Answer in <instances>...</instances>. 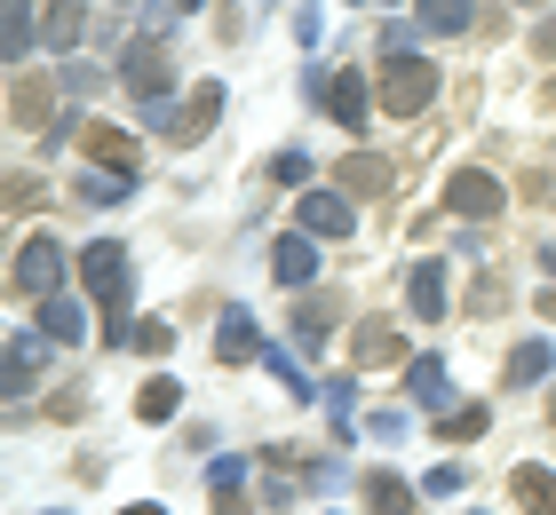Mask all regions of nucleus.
Masks as SVG:
<instances>
[{
    "label": "nucleus",
    "instance_id": "nucleus-23",
    "mask_svg": "<svg viewBox=\"0 0 556 515\" xmlns=\"http://www.w3.org/2000/svg\"><path fill=\"white\" fill-rule=\"evenodd\" d=\"M548 365H556V349H548V342H517V357H509V389H533Z\"/></svg>",
    "mask_w": 556,
    "mask_h": 515
},
{
    "label": "nucleus",
    "instance_id": "nucleus-5",
    "mask_svg": "<svg viewBox=\"0 0 556 515\" xmlns=\"http://www.w3.org/2000/svg\"><path fill=\"white\" fill-rule=\"evenodd\" d=\"M311 95H318L326 112H334V119L350 127V136H366V112H374V95H366V72H326V80H318Z\"/></svg>",
    "mask_w": 556,
    "mask_h": 515
},
{
    "label": "nucleus",
    "instance_id": "nucleus-33",
    "mask_svg": "<svg viewBox=\"0 0 556 515\" xmlns=\"http://www.w3.org/2000/svg\"><path fill=\"white\" fill-rule=\"evenodd\" d=\"M366 436H382V445H397V436H406V421H397V412H374V421H366Z\"/></svg>",
    "mask_w": 556,
    "mask_h": 515
},
{
    "label": "nucleus",
    "instance_id": "nucleus-2",
    "mask_svg": "<svg viewBox=\"0 0 556 515\" xmlns=\"http://www.w3.org/2000/svg\"><path fill=\"white\" fill-rule=\"evenodd\" d=\"M374 103H382L390 119L429 112V103H438V64H429V56H390L382 80H374Z\"/></svg>",
    "mask_w": 556,
    "mask_h": 515
},
{
    "label": "nucleus",
    "instance_id": "nucleus-26",
    "mask_svg": "<svg viewBox=\"0 0 556 515\" xmlns=\"http://www.w3.org/2000/svg\"><path fill=\"white\" fill-rule=\"evenodd\" d=\"M397 357H406V342H397L390 325H366L358 333V365H397Z\"/></svg>",
    "mask_w": 556,
    "mask_h": 515
},
{
    "label": "nucleus",
    "instance_id": "nucleus-37",
    "mask_svg": "<svg viewBox=\"0 0 556 515\" xmlns=\"http://www.w3.org/2000/svg\"><path fill=\"white\" fill-rule=\"evenodd\" d=\"M517 9H541V0H517Z\"/></svg>",
    "mask_w": 556,
    "mask_h": 515
},
{
    "label": "nucleus",
    "instance_id": "nucleus-4",
    "mask_svg": "<svg viewBox=\"0 0 556 515\" xmlns=\"http://www.w3.org/2000/svg\"><path fill=\"white\" fill-rule=\"evenodd\" d=\"M9 286H16V294H40V301H48V294L64 286V246H56V239H24L16 270H9Z\"/></svg>",
    "mask_w": 556,
    "mask_h": 515
},
{
    "label": "nucleus",
    "instance_id": "nucleus-34",
    "mask_svg": "<svg viewBox=\"0 0 556 515\" xmlns=\"http://www.w3.org/2000/svg\"><path fill=\"white\" fill-rule=\"evenodd\" d=\"M128 515H167V507H160V500H136V507H128Z\"/></svg>",
    "mask_w": 556,
    "mask_h": 515
},
{
    "label": "nucleus",
    "instance_id": "nucleus-19",
    "mask_svg": "<svg viewBox=\"0 0 556 515\" xmlns=\"http://www.w3.org/2000/svg\"><path fill=\"white\" fill-rule=\"evenodd\" d=\"M175 404H184V389H175L167 373H151L143 389H136V421H151V428H160V421H175Z\"/></svg>",
    "mask_w": 556,
    "mask_h": 515
},
{
    "label": "nucleus",
    "instance_id": "nucleus-18",
    "mask_svg": "<svg viewBox=\"0 0 556 515\" xmlns=\"http://www.w3.org/2000/svg\"><path fill=\"white\" fill-rule=\"evenodd\" d=\"M366 507H374V515H414V484L390 476V468H374V476H366Z\"/></svg>",
    "mask_w": 556,
    "mask_h": 515
},
{
    "label": "nucleus",
    "instance_id": "nucleus-38",
    "mask_svg": "<svg viewBox=\"0 0 556 515\" xmlns=\"http://www.w3.org/2000/svg\"><path fill=\"white\" fill-rule=\"evenodd\" d=\"M56 515H64V507H56Z\"/></svg>",
    "mask_w": 556,
    "mask_h": 515
},
{
    "label": "nucleus",
    "instance_id": "nucleus-1",
    "mask_svg": "<svg viewBox=\"0 0 556 515\" xmlns=\"http://www.w3.org/2000/svg\"><path fill=\"white\" fill-rule=\"evenodd\" d=\"M80 278H88V294L104 301V342L112 349H128V301H136V262H128V246L119 239H96L88 254H80Z\"/></svg>",
    "mask_w": 556,
    "mask_h": 515
},
{
    "label": "nucleus",
    "instance_id": "nucleus-6",
    "mask_svg": "<svg viewBox=\"0 0 556 515\" xmlns=\"http://www.w3.org/2000/svg\"><path fill=\"white\" fill-rule=\"evenodd\" d=\"M294 230H311V239H350V230H358V206L334 198V191H311V198H294Z\"/></svg>",
    "mask_w": 556,
    "mask_h": 515
},
{
    "label": "nucleus",
    "instance_id": "nucleus-28",
    "mask_svg": "<svg viewBox=\"0 0 556 515\" xmlns=\"http://www.w3.org/2000/svg\"><path fill=\"white\" fill-rule=\"evenodd\" d=\"M342 191H390V167L358 151V159H342Z\"/></svg>",
    "mask_w": 556,
    "mask_h": 515
},
{
    "label": "nucleus",
    "instance_id": "nucleus-15",
    "mask_svg": "<svg viewBox=\"0 0 556 515\" xmlns=\"http://www.w3.org/2000/svg\"><path fill=\"white\" fill-rule=\"evenodd\" d=\"M406 301H414V318H421V325H438V318H445V270H438V262H414Z\"/></svg>",
    "mask_w": 556,
    "mask_h": 515
},
{
    "label": "nucleus",
    "instance_id": "nucleus-3",
    "mask_svg": "<svg viewBox=\"0 0 556 515\" xmlns=\"http://www.w3.org/2000/svg\"><path fill=\"white\" fill-rule=\"evenodd\" d=\"M119 80H128L143 103H167V48H160V33H143V40L119 48Z\"/></svg>",
    "mask_w": 556,
    "mask_h": 515
},
{
    "label": "nucleus",
    "instance_id": "nucleus-20",
    "mask_svg": "<svg viewBox=\"0 0 556 515\" xmlns=\"http://www.w3.org/2000/svg\"><path fill=\"white\" fill-rule=\"evenodd\" d=\"M485 421H493L485 404H453V412H438V436H445V445H477V436H485Z\"/></svg>",
    "mask_w": 556,
    "mask_h": 515
},
{
    "label": "nucleus",
    "instance_id": "nucleus-32",
    "mask_svg": "<svg viewBox=\"0 0 556 515\" xmlns=\"http://www.w3.org/2000/svg\"><path fill=\"white\" fill-rule=\"evenodd\" d=\"M421 492H429V500H453V492H462V468H429Z\"/></svg>",
    "mask_w": 556,
    "mask_h": 515
},
{
    "label": "nucleus",
    "instance_id": "nucleus-30",
    "mask_svg": "<svg viewBox=\"0 0 556 515\" xmlns=\"http://www.w3.org/2000/svg\"><path fill=\"white\" fill-rule=\"evenodd\" d=\"M104 88V64H64V95H96Z\"/></svg>",
    "mask_w": 556,
    "mask_h": 515
},
{
    "label": "nucleus",
    "instance_id": "nucleus-12",
    "mask_svg": "<svg viewBox=\"0 0 556 515\" xmlns=\"http://www.w3.org/2000/svg\"><path fill=\"white\" fill-rule=\"evenodd\" d=\"M80 136H88V159H96V167L136 175V136H128V127H80Z\"/></svg>",
    "mask_w": 556,
    "mask_h": 515
},
{
    "label": "nucleus",
    "instance_id": "nucleus-31",
    "mask_svg": "<svg viewBox=\"0 0 556 515\" xmlns=\"http://www.w3.org/2000/svg\"><path fill=\"white\" fill-rule=\"evenodd\" d=\"M270 175H278V183H311V159H302V151H278Z\"/></svg>",
    "mask_w": 556,
    "mask_h": 515
},
{
    "label": "nucleus",
    "instance_id": "nucleus-25",
    "mask_svg": "<svg viewBox=\"0 0 556 515\" xmlns=\"http://www.w3.org/2000/svg\"><path fill=\"white\" fill-rule=\"evenodd\" d=\"M128 349H136V357H167V349H175V325H167V318H136V325H128Z\"/></svg>",
    "mask_w": 556,
    "mask_h": 515
},
{
    "label": "nucleus",
    "instance_id": "nucleus-27",
    "mask_svg": "<svg viewBox=\"0 0 556 515\" xmlns=\"http://www.w3.org/2000/svg\"><path fill=\"white\" fill-rule=\"evenodd\" d=\"M0 48H9V64L33 56V0H9V40H0Z\"/></svg>",
    "mask_w": 556,
    "mask_h": 515
},
{
    "label": "nucleus",
    "instance_id": "nucleus-14",
    "mask_svg": "<svg viewBox=\"0 0 556 515\" xmlns=\"http://www.w3.org/2000/svg\"><path fill=\"white\" fill-rule=\"evenodd\" d=\"M40 349H56L48 333H9V397H24L40 381Z\"/></svg>",
    "mask_w": 556,
    "mask_h": 515
},
{
    "label": "nucleus",
    "instance_id": "nucleus-22",
    "mask_svg": "<svg viewBox=\"0 0 556 515\" xmlns=\"http://www.w3.org/2000/svg\"><path fill=\"white\" fill-rule=\"evenodd\" d=\"M136 191V175H112V167H96V175H80V206H119Z\"/></svg>",
    "mask_w": 556,
    "mask_h": 515
},
{
    "label": "nucleus",
    "instance_id": "nucleus-8",
    "mask_svg": "<svg viewBox=\"0 0 556 515\" xmlns=\"http://www.w3.org/2000/svg\"><path fill=\"white\" fill-rule=\"evenodd\" d=\"M406 397L421 412H453V373H445V357H406Z\"/></svg>",
    "mask_w": 556,
    "mask_h": 515
},
{
    "label": "nucleus",
    "instance_id": "nucleus-10",
    "mask_svg": "<svg viewBox=\"0 0 556 515\" xmlns=\"http://www.w3.org/2000/svg\"><path fill=\"white\" fill-rule=\"evenodd\" d=\"M263 349V325H255V309H223V325H215V357H223V365H239V357H255Z\"/></svg>",
    "mask_w": 556,
    "mask_h": 515
},
{
    "label": "nucleus",
    "instance_id": "nucleus-21",
    "mask_svg": "<svg viewBox=\"0 0 556 515\" xmlns=\"http://www.w3.org/2000/svg\"><path fill=\"white\" fill-rule=\"evenodd\" d=\"M326 333H334V309H326V301H302V309H294V349H311V357H318V349H326Z\"/></svg>",
    "mask_w": 556,
    "mask_h": 515
},
{
    "label": "nucleus",
    "instance_id": "nucleus-13",
    "mask_svg": "<svg viewBox=\"0 0 556 515\" xmlns=\"http://www.w3.org/2000/svg\"><path fill=\"white\" fill-rule=\"evenodd\" d=\"M40 333H48L56 349H72V342L88 333V309L72 301V294H48V301H40Z\"/></svg>",
    "mask_w": 556,
    "mask_h": 515
},
{
    "label": "nucleus",
    "instance_id": "nucleus-35",
    "mask_svg": "<svg viewBox=\"0 0 556 515\" xmlns=\"http://www.w3.org/2000/svg\"><path fill=\"white\" fill-rule=\"evenodd\" d=\"M541 309H548V318H556V294H548V301H541Z\"/></svg>",
    "mask_w": 556,
    "mask_h": 515
},
{
    "label": "nucleus",
    "instance_id": "nucleus-9",
    "mask_svg": "<svg viewBox=\"0 0 556 515\" xmlns=\"http://www.w3.org/2000/svg\"><path fill=\"white\" fill-rule=\"evenodd\" d=\"M445 206H453V215H501V183H493V175H477V167H462V175H453V183H445Z\"/></svg>",
    "mask_w": 556,
    "mask_h": 515
},
{
    "label": "nucleus",
    "instance_id": "nucleus-11",
    "mask_svg": "<svg viewBox=\"0 0 556 515\" xmlns=\"http://www.w3.org/2000/svg\"><path fill=\"white\" fill-rule=\"evenodd\" d=\"M509 500L525 515H556V476L541 468V460H525V468H509Z\"/></svg>",
    "mask_w": 556,
    "mask_h": 515
},
{
    "label": "nucleus",
    "instance_id": "nucleus-29",
    "mask_svg": "<svg viewBox=\"0 0 556 515\" xmlns=\"http://www.w3.org/2000/svg\"><path fill=\"white\" fill-rule=\"evenodd\" d=\"M80 40V0H56V9H48V48H72Z\"/></svg>",
    "mask_w": 556,
    "mask_h": 515
},
{
    "label": "nucleus",
    "instance_id": "nucleus-36",
    "mask_svg": "<svg viewBox=\"0 0 556 515\" xmlns=\"http://www.w3.org/2000/svg\"><path fill=\"white\" fill-rule=\"evenodd\" d=\"M175 9H199V0H175Z\"/></svg>",
    "mask_w": 556,
    "mask_h": 515
},
{
    "label": "nucleus",
    "instance_id": "nucleus-17",
    "mask_svg": "<svg viewBox=\"0 0 556 515\" xmlns=\"http://www.w3.org/2000/svg\"><path fill=\"white\" fill-rule=\"evenodd\" d=\"M207 484H215V515H247V500H239L247 492V460L239 452H223L215 468H207Z\"/></svg>",
    "mask_w": 556,
    "mask_h": 515
},
{
    "label": "nucleus",
    "instance_id": "nucleus-7",
    "mask_svg": "<svg viewBox=\"0 0 556 515\" xmlns=\"http://www.w3.org/2000/svg\"><path fill=\"white\" fill-rule=\"evenodd\" d=\"M270 278H278V286H311V278H318V239H311V230H287V239L270 246Z\"/></svg>",
    "mask_w": 556,
    "mask_h": 515
},
{
    "label": "nucleus",
    "instance_id": "nucleus-24",
    "mask_svg": "<svg viewBox=\"0 0 556 515\" xmlns=\"http://www.w3.org/2000/svg\"><path fill=\"white\" fill-rule=\"evenodd\" d=\"M469 0H421V33H469Z\"/></svg>",
    "mask_w": 556,
    "mask_h": 515
},
{
    "label": "nucleus",
    "instance_id": "nucleus-16",
    "mask_svg": "<svg viewBox=\"0 0 556 515\" xmlns=\"http://www.w3.org/2000/svg\"><path fill=\"white\" fill-rule=\"evenodd\" d=\"M215 119H223V80H199V88H191V103H184V127H175V136L199 143Z\"/></svg>",
    "mask_w": 556,
    "mask_h": 515
}]
</instances>
